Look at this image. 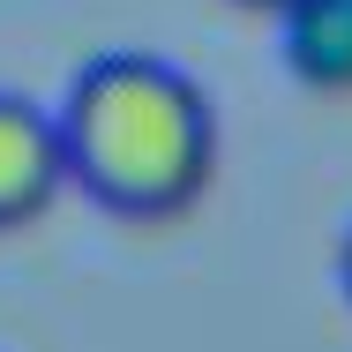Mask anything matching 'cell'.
<instances>
[{
    "mask_svg": "<svg viewBox=\"0 0 352 352\" xmlns=\"http://www.w3.org/2000/svg\"><path fill=\"white\" fill-rule=\"evenodd\" d=\"M285 23V68L307 90H352V0H292L278 15Z\"/></svg>",
    "mask_w": 352,
    "mask_h": 352,
    "instance_id": "cell-3",
    "label": "cell"
},
{
    "mask_svg": "<svg viewBox=\"0 0 352 352\" xmlns=\"http://www.w3.org/2000/svg\"><path fill=\"white\" fill-rule=\"evenodd\" d=\"M240 8H270V15H285V8H292V0H240Z\"/></svg>",
    "mask_w": 352,
    "mask_h": 352,
    "instance_id": "cell-4",
    "label": "cell"
},
{
    "mask_svg": "<svg viewBox=\"0 0 352 352\" xmlns=\"http://www.w3.org/2000/svg\"><path fill=\"white\" fill-rule=\"evenodd\" d=\"M68 188V150H60V120L15 90H0V232L38 225Z\"/></svg>",
    "mask_w": 352,
    "mask_h": 352,
    "instance_id": "cell-2",
    "label": "cell"
},
{
    "mask_svg": "<svg viewBox=\"0 0 352 352\" xmlns=\"http://www.w3.org/2000/svg\"><path fill=\"white\" fill-rule=\"evenodd\" d=\"M60 150L68 188L113 217H180L217 173V113L195 75L157 53H105L68 82Z\"/></svg>",
    "mask_w": 352,
    "mask_h": 352,
    "instance_id": "cell-1",
    "label": "cell"
},
{
    "mask_svg": "<svg viewBox=\"0 0 352 352\" xmlns=\"http://www.w3.org/2000/svg\"><path fill=\"white\" fill-rule=\"evenodd\" d=\"M345 300H352V232H345Z\"/></svg>",
    "mask_w": 352,
    "mask_h": 352,
    "instance_id": "cell-5",
    "label": "cell"
}]
</instances>
